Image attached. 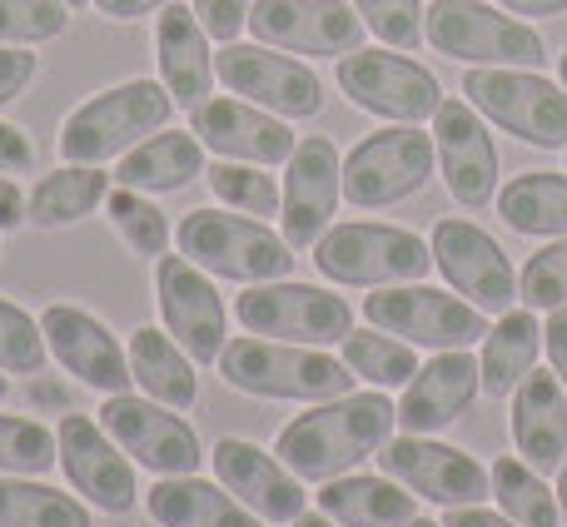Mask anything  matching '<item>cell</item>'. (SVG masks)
Segmentation results:
<instances>
[{
    "instance_id": "cell-42",
    "label": "cell",
    "mask_w": 567,
    "mask_h": 527,
    "mask_svg": "<svg viewBox=\"0 0 567 527\" xmlns=\"http://www.w3.org/2000/svg\"><path fill=\"white\" fill-rule=\"evenodd\" d=\"M518 299L538 313H553L567 303V235L548 239L518 273Z\"/></svg>"
},
{
    "instance_id": "cell-18",
    "label": "cell",
    "mask_w": 567,
    "mask_h": 527,
    "mask_svg": "<svg viewBox=\"0 0 567 527\" xmlns=\"http://www.w3.org/2000/svg\"><path fill=\"white\" fill-rule=\"evenodd\" d=\"M343 199V159L333 149V140L303 135L284 169V205H279V235L289 239V249H313L333 229Z\"/></svg>"
},
{
    "instance_id": "cell-1",
    "label": "cell",
    "mask_w": 567,
    "mask_h": 527,
    "mask_svg": "<svg viewBox=\"0 0 567 527\" xmlns=\"http://www.w3.org/2000/svg\"><path fill=\"white\" fill-rule=\"evenodd\" d=\"M399 428V403L383 389L343 393V399L313 403L309 413L289 418L275 438V453L284 468L299 473L303 483H329L343 473H359L369 458H379V448Z\"/></svg>"
},
{
    "instance_id": "cell-15",
    "label": "cell",
    "mask_w": 567,
    "mask_h": 527,
    "mask_svg": "<svg viewBox=\"0 0 567 527\" xmlns=\"http://www.w3.org/2000/svg\"><path fill=\"white\" fill-rule=\"evenodd\" d=\"M379 468L393 483H403L419 503H439V508H468V503L493 498L488 468L473 453L429 438V433H393L379 448Z\"/></svg>"
},
{
    "instance_id": "cell-55",
    "label": "cell",
    "mask_w": 567,
    "mask_h": 527,
    "mask_svg": "<svg viewBox=\"0 0 567 527\" xmlns=\"http://www.w3.org/2000/svg\"><path fill=\"white\" fill-rule=\"evenodd\" d=\"M558 80H563V90H567V50L558 55Z\"/></svg>"
},
{
    "instance_id": "cell-33",
    "label": "cell",
    "mask_w": 567,
    "mask_h": 527,
    "mask_svg": "<svg viewBox=\"0 0 567 527\" xmlns=\"http://www.w3.org/2000/svg\"><path fill=\"white\" fill-rule=\"evenodd\" d=\"M498 215L513 235L528 239H563L567 235V175L553 169H528L498 189Z\"/></svg>"
},
{
    "instance_id": "cell-23",
    "label": "cell",
    "mask_w": 567,
    "mask_h": 527,
    "mask_svg": "<svg viewBox=\"0 0 567 527\" xmlns=\"http://www.w3.org/2000/svg\"><path fill=\"white\" fill-rule=\"evenodd\" d=\"M209 463H215V478L265 523H293L299 513H309L303 478L284 468L279 453H265L249 438H219L209 448Z\"/></svg>"
},
{
    "instance_id": "cell-19",
    "label": "cell",
    "mask_w": 567,
    "mask_h": 527,
    "mask_svg": "<svg viewBox=\"0 0 567 527\" xmlns=\"http://www.w3.org/2000/svg\"><path fill=\"white\" fill-rule=\"evenodd\" d=\"M155 293L159 319L175 333V343H185V353L195 363H219V353L229 343V313L215 279L185 255H165L155 269Z\"/></svg>"
},
{
    "instance_id": "cell-54",
    "label": "cell",
    "mask_w": 567,
    "mask_h": 527,
    "mask_svg": "<svg viewBox=\"0 0 567 527\" xmlns=\"http://www.w3.org/2000/svg\"><path fill=\"white\" fill-rule=\"evenodd\" d=\"M558 508H563V527H567V458L558 468Z\"/></svg>"
},
{
    "instance_id": "cell-32",
    "label": "cell",
    "mask_w": 567,
    "mask_h": 527,
    "mask_svg": "<svg viewBox=\"0 0 567 527\" xmlns=\"http://www.w3.org/2000/svg\"><path fill=\"white\" fill-rule=\"evenodd\" d=\"M110 179L100 165H60L50 175L35 179V189L25 195V225L35 229H65L90 219L110 195Z\"/></svg>"
},
{
    "instance_id": "cell-16",
    "label": "cell",
    "mask_w": 567,
    "mask_h": 527,
    "mask_svg": "<svg viewBox=\"0 0 567 527\" xmlns=\"http://www.w3.org/2000/svg\"><path fill=\"white\" fill-rule=\"evenodd\" d=\"M433 269L449 279L453 293L478 303L483 313H508L518 303V269L503 245L473 219H439L429 235Z\"/></svg>"
},
{
    "instance_id": "cell-3",
    "label": "cell",
    "mask_w": 567,
    "mask_h": 527,
    "mask_svg": "<svg viewBox=\"0 0 567 527\" xmlns=\"http://www.w3.org/2000/svg\"><path fill=\"white\" fill-rule=\"evenodd\" d=\"M175 115V95L159 80H125L85 105H75L60 125V159L65 165H105L140 145V140L159 135Z\"/></svg>"
},
{
    "instance_id": "cell-48",
    "label": "cell",
    "mask_w": 567,
    "mask_h": 527,
    "mask_svg": "<svg viewBox=\"0 0 567 527\" xmlns=\"http://www.w3.org/2000/svg\"><path fill=\"white\" fill-rule=\"evenodd\" d=\"M16 229H25V189L0 175V235H16Z\"/></svg>"
},
{
    "instance_id": "cell-46",
    "label": "cell",
    "mask_w": 567,
    "mask_h": 527,
    "mask_svg": "<svg viewBox=\"0 0 567 527\" xmlns=\"http://www.w3.org/2000/svg\"><path fill=\"white\" fill-rule=\"evenodd\" d=\"M35 169V140L25 135L20 125H10V120H0V175H30Z\"/></svg>"
},
{
    "instance_id": "cell-49",
    "label": "cell",
    "mask_w": 567,
    "mask_h": 527,
    "mask_svg": "<svg viewBox=\"0 0 567 527\" xmlns=\"http://www.w3.org/2000/svg\"><path fill=\"white\" fill-rule=\"evenodd\" d=\"M443 527H518L513 518H503V513L483 508V503H468V508H443Z\"/></svg>"
},
{
    "instance_id": "cell-31",
    "label": "cell",
    "mask_w": 567,
    "mask_h": 527,
    "mask_svg": "<svg viewBox=\"0 0 567 527\" xmlns=\"http://www.w3.org/2000/svg\"><path fill=\"white\" fill-rule=\"evenodd\" d=\"M538 349H543V323L538 309H508L498 313V323L488 329L478 353V373H483V393L488 399H513L523 379L538 369Z\"/></svg>"
},
{
    "instance_id": "cell-7",
    "label": "cell",
    "mask_w": 567,
    "mask_h": 527,
    "mask_svg": "<svg viewBox=\"0 0 567 527\" xmlns=\"http://www.w3.org/2000/svg\"><path fill=\"white\" fill-rule=\"evenodd\" d=\"M463 100L503 135L533 149H567V90L538 70L488 65L463 75Z\"/></svg>"
},
{
    "instance_id": "cell-20",
    "label": "cell",
    "mask_w": 567,
    "mask_h": 527,
    "mask_svg": "<svg viewBox=\"0 0 567 527\" xmlns=\"http://www.w3.org/2000/svg\"><path fill=\"white\" fill-rule=\"evenodd\" d=\"M433 155L449 195L468 209H483L498 199V145L488 135V120L463 95H443L433 115Z\"/></svg>"
},
{
    "instance_id": "cell-34",
    "label": "cell",
    "mask_w": 567,
    "mask_h": 527,
    "mask_svg": "<svg viewBox=\"0 0 567 527\" xmlns=\"http://www.w3.org/2000/svg\"><path fill=\"white\" fill-rule=\"evenodd\" d=\"M488 478H493V503H498L503 518H513L518 527H563L558 488H548V473H538L528 458L498 453L488 463Z\"/></svg>"
},
{
    "instance_id": "cell-53",
    "label": "cell",
    "mask_w": 567,
    "mask_h": 527,
    "mask_svg": "<svg viewBox=\"0 0 567 527\" xmlns=\"http://www.w3.org/2000/svg\"><path fill=\"white\" fill-rule=\"evenodd\" d=\"M289 527H339V523L323 518V513H299V518H293Z\"/></svg>"
},
{
    "instance_id": "cell-21",
    "label": "cell",
    "mask_w": 567,
    "mask_h": 527,
    "mask_svg": "<svg viewBox=\"0 0 567 527\" xmlns=\"http://www.w3.org/2000/svg\"><path fill=\"white\" fill-rule=\"evenodd\" d=\"M40 329H45L50 359L70 373L75 383L105 393H130L135 389V373H130V349L80 303H50L40 309Z\"/></svg>"
},
{
    "instance_id": "cell-47",
    "label": "cell",
    "mask_w": 567,
    "mask_h": 527,
    "mask_svg": "<svg viewBox=\"0 0 567 527\" xmlns=\"http://www.w3.org/2000/svg\"><path fill=\"white\" fill-rule=\"evenodd\" d=\"M543 349H548V369L558 373V383L567 389V303L553 309L548 323H543Z\"/></svg>"
},
{
    "instance_id": "cell-50",
    "label": "cell",
    "mask_w": 567,
    "mask_h": 527,
    "mask_svg": "<svg viewBox=\"0 0 567 527\" xmlns=\"http://www.w3.org/2000/svg\"><path fill=\"white\" fill-rule=\"evenodd\" d=\"M30 399H35V409L70 413V393H65V383L45 379V373H35V379H30Z\"/></svg>"
},
{
    "instance_id": "cell-2",
    "label": "cell",
    "mask_w": 567,
    "mask_h": 527,
    "mask_svg": "<svg viewBox=\"0 0 567 527\" xmlns=\"http://www.w3.org/2000/svg\"><path fill=\"white\" fill-rule=\"evenodd\" d=\"M219 379L235 393L249 399H275V403H329L353 393V373L339 353L309 349V343H284V339H229L219 353Z\"/></svg>"
},
{
    "instance_id": "cell-6",
    "label": "cell",
    "mask_w": 567,
    "mask_h": 527,
    "mask_svg": "<svg viewBox=\"0 0 567 527\" xmlns=\"http://www.w3.org/2000/svg\"><path fill=\"white\" fill-rule=\"evenodd\" d=\"M423 40L439 55L458 60V65L488 70V65H518L538 70L543 65V35L523 16L483 0H433L423 6Z\"/></svg>"
},
{
    "instance_id": "cell-8",
    "label": "cell",
    "mask_w": 567,
    "mask_h": 527,
    "mask_svg": "<svg viewBox=\"0 0 567 527\" xmlns=\"http://www.w3.org/2000/svg\"><path fill=\"white\" fill-rule=\"evenodd\" d=\"M235 319L259 339L333 349L353 329V303L343 293L323 289V283L269 279V283H245V293L235 299Z\"/></svg>"
},
{
    "instance_id": "cell-43",
    "label": "cell",
    "mask_w": 567,
    "mask_h": 527,
    "mask_svg": "<svg viewBox=\"0 0 567 527\" xmlns=\"http://www.w3.org/2000/svg\"><path fill=\"white\" fill-rule=\"evenodd\" d=\"M369 35L389 50H419L423 45V0H349Z\"/></svg>"
},
{
    "instance_id": "cell-5",
    "label": "cell",
    "mask_w": 567,
    "mask_h": 527,
    "mask_svg": "<svg viewBox=\"0 0 567 527\" xmlns=\"http://www.w3.org/2000/svg\"><path fill=\"white\" fill-rule=\"evenodd\" d=\"M313 269L339 289H393V283H423L433 269V249L423 235L403 225H373L349 219L333 225L313 245Z\"/></svg>"
},
{
    "instance_id": "cell-36",
    "label": "cell",
    "mask_w": 567,
    "mask_h": 527,
    "mask_svg": "<svg viewBox=\"0 0 567 527\" xmlns=\"http://www.w3.org/2000/svg\"><path fill=\"white\" fill-rule=\"evenodd\" d=\"M339 359L349 363L353 379H363L369 389H383V393L403 389V383L419 373V349L383 329H373V323L369 329H349V339L339 343Z\"/></svg>"
},
{
    "instance_id": "cell-59",
    "label": "cell",
    "mask_w": 567,
    "mask_h": 527,
    "mask_svg": "<svg viewBox=\"0 0 567 527\" xmlns=\"http://www.w3.org/2000/svg\"><path fill=\"white\" fill-rule=\"evenodd\" d=\"M563 155H567V149H563Z\"/></svg>"
},
{
    "instance_id": "cell-14",
    "label": "cell",
    "mask_w": 567,
    "mask_h": 527,
    "mask_svg": "<svg viewBox=\"0 0 567 527\" xmlns=\"http://www.w3.org/2000/svg\"><path fill=\"white\" fill-rule=\"evenodd\" d=\"M215 75L225 80L229 95L249 100V105L269 110L279 120H309L323 110V80L313 75V65L293 60L289 50L275 45H245L229 40L215 50Z\"/></svg>"
},
{
    "instance_id": "cell-35",
    "label": "cell",
    "mask_w": 567,
    "mask_h": 527,
    "mask_svg": "<svg viewBox=\"0 0 567 527\" xmlns=\"http://www.w3.org/2000/svg\"><path fill=\"white\" fill-rule=\"evenodd\" d=\"M0 527H95L90 503L40 478L0 473Z\"/></svg>"
},
{
    "instance_id": "cell-41",
    "label": "cell",
    "mask_w": 567,
    "mask_h": 527,
    "mask_svg": "<svg viewBox=\"0 0 567 527\" xmlns=\"http://www.w3.org/2000/svg\"><path fill=\"white\" fill-rule=\"evenodd\" d=\"M70 16L65 0H0V45H45L65 35Z\"/></svg>"
},
{
    "instance_id": "cell-12",
    "label": "cell",
    "mask_w": 567,
    "mask_h": 527,
    "mask_svg": "<svg viewBox=\"0 0 567 527\" xmlns=\"http://www.w3.org/2000/svg\"><path fill=\"white\" fill-rule=\"evenodd\" d=\"M95 418H100V428L135 458V468L155 473V478L199 473V463H205L195 423L179 409H169V403L145 399V393H105Z\"/></svg>"
},
{
    "instance_id": "cell-11",
    "label": "cell",
    "mask_w": 567,
    "mask_h": 527,
    "mask_svg": "<svg viewBox=\"0 0 567 527\" xmlns=\"http://www.w3.org/2000/svg\"><path fill=\"white\" fill-rule=\"evenodd\" d=\"M343 100L369 115L389 120V125H423V120L439 115L443 105V85L423 60L403 55V50H353V55L339 60L333 70Z\"/></svg>"
},
{
    "instance_id": "cell-10",
    "label": "cell",
    "mask_w": 567,
    "mask_h": 527,
    "mask_svg": "<svg viewBox=\"0 0 567 527\" xmlns=\"http://www.w3.org/2000/svg\"><path fill=\"white\" fill-rule=\"evenodd\" d=\"M439 169L433 155V135L419 125H389L363 135L359 145L343 155V199L353 209H389L413 199Z\"/></svg>"
},
{
    "instance_id": "cell-37",
    "label": "cell",
    "mask_w": 567,
    "mask_h": 527,
    "mask_svg": "<svg viewBox=\"0 0 567 527\" xmlns=\"http://www.w3.org/2000/svg\"><path fill=\"white\" fill-rule=\"evenodd\" d=\"M105 215H110V225H115V235L125 239V249L140 259H165V249L175 245V229H169L165 209L150 195H140V189L115 185L105 195Z\"/></svg>"
},
{
    "instance_id": "cell-22",
    "label": "cell",
    "mask_w": 567,
    "mask_h": 527,
    "mask_svg": "<svg viewBox=\"0 0 567 527\" xmlns=\"http://www.w3.org/2000/svg\"><path fill=\"white\" fill-rule=\"evenodd\" d=\"M189 130L199 135V145L219 159H245V165H289L299 135L289 130V120L269 115V110L249 105L239 95H215L205 105L189 110Z\"/></svg>"
},
{
    "instance_id": "cell-29",
    "label": "cell",
    "mask_w": 567,
    "mask_h": 527,
    "mask_svg": "<svg viewBox=\"0 0 567 527\" xmlns=\"http://www.w3.org/2000/svg\"><path fill=\"white\" fill-rule=\"evenodd\" d=\"M205 169V145L195 130H159V135L140 140L130 155H120L115 185L140 189V195H175V189L195 185Z\"/></svg>"
},
{
    "instance_id": "cell-9",
    "label": "cell",
    "mask_w": 567,
    "mask_h": 527,
    "mask_svg": "<svg viewBox=\"0 0 567 527\" xmlns=\"http://www.w3.org/2000/svg\"><path fill=\"white\" fill-rule=\"evenodd\" d=\"M363 319L373 329L393 333V339L413 343V349H473L488 339V313L468 303L463 293H443L429 283H393L363 299Z\"/></svg>"
},
{
    "instance_id": "cell-45",
    "label": "cell",
    "mask_w": 567,
    "mask_h": 527,
    "mask_svg": "<svg viewBox=\"0 0 567 527\" xmlns=\"http://www.w3.org/2000/svg\"><path fill=\"white\" fill-rule=\"evenodd\" d=\"M40 75V55H30V45H0V110L10 100H20Z\"/></svg>"
},
{
    "instance_id": "cell-30",
    "label": "cell",
    "mask_w": 567,
    "mask_h": 527,
    "mask_svg": "<svg viewBox=\"0 0 567 527\" xmlns=\"http://www.w3.org/2000/svg\"><path fill=\"white\" fill-rule=\"evenodd\" d=\"M130 373H135V389L155 403L189 413L199 403V363L185 353V343H175L169 329H135L130 333Z\"/></svg>"
},
{
    "instance_id": "cell-26",
    "label": "cell",
    "mask_w": 567,
    "mask_h": 527,
    "mask_svg": "<svg viewBox=\"0 0 567 527\" xmlns=\"http://www.w3.org/2000/svg\"><path fill=\"white\" fill-rule=\"evenodd\" d=\"M513 448L518 458H528L538 473H558L567 458V389L558 383V373L533 369L528 379L513 389Z\"/></svg>"
},
{
    "instance_id": "cell-52",
    "label": "cell",
    "mask_w": 567,
    "mask_h": 527,
    "mask_svg": "<svg viewBox=\"0 0 567 527\" xmlns=\"http://www.w3.org/2000/svg\"><path fill=\"white\" fill-rule=\"evenodd\" d=\"M503 10H513V16H528V20H543V16H563L567 0H503Z\"/></svg>"
},
{
    "instance_id": "cell-57",
    "label": "cell",
    "mask_w": 567,
    "mask_h": 527,
    "mask_svg": "<svg viewBox=\"0 0 567 527\" xmlns=\"http://www.w3.org/2000/svg\"><path fill=\"white\" fill-rule=\"evenodd\" d=\"M65 6L70 10H85V6H95V0H65Z\"/></svg>"
},
{
    "instance_id": "cell-28",
    "label": "cell",
    "mask_w": 567,
    "mask_h": 527,
    "mask_svg": "<svg viewBox=\"0 0 567 527\" xmlns=\"http://www.w3.org/2000/svg\"><path fill=\"white\" fill-rule=\"evenodd\" d=\"M323 518L339 527H409L419 518V498L389 473H343V478L319 483L313 493Z\"/></svg>"
},
{
    "instance_id": "cell-38",
    "label": "cell",
    "mask_w": 567,
    "mask_h": 527,
    "mask_svg": "<svg viewBox=\"0 0 567 527\" xmlns=\"http://www.w3.org/2000/svg\"><path fill=\"white\" fill-rule=\"evenodd\" d=\"M205 179H209V195H215L225 209H239V215L269 219V215H279V205H284V185L269 175L265 165L215 159V165L205 169Z\"/></svg>"
},
{
    "instance_id": "cell-39",
    "label": "cell",
    "mask_w": 567,
    "mask_h": 527,
    "mask_svg": "<svg viewBox=\"0 0 567 527\" xmlns=\"http://www.w3.org/2000/svg\"><path fill=\"white\" fill-rule=\"evenodd\" d=\"M60 468V438L50 423L25 413H0V473L10 478H45Z\"/></svg>"
},
{
    "instance_id": "cell-17",
    "label": "cell",
    "mask_w": 567,
    "mask_h": 527,
    "mask_svg": "<svg viewBox=\"0 0 567 527\" xmlns=\"http://www.w3.org/2000/svg\"><path fill=\"white\" fill-rule=\"evenodd\" d=\"M245 30L259 45L289 50V55H333V60L363 50V35H369L359 10L343 6V0H255Z\"/></svg>"
},
{
    "instance_id": "cell-44",
    "label": "cell",
    "mask_w": 567,
    "mask_h": 527,
    "mask_svg": "<svg viewBox=\"0 0 567 527\" xmlns=\"http://www.w3.org/2000/svg\"><path fill=\"white\" fill-rule=\"evenodd\" d=\"M249 6H255V0H195V16H199V25L209 30L215 45H229V40L245 35Z\"/></svg>"
},
{
    "instance_id": "cell-25",
    "label": "cell",
    "mask_w": 567,
    "mask_h": 527,
    "mask_svg": "<svg viewBox=\"0 0 567 527\" xmlns=\"http://www.w3.org/2000/svg\"><path fill=\"white\" fill-rule=\"evenodd\" d=\"M155 55H159V85L175 95V105L195 110L215 90V40L199 25L195 6L169 0L155 20Z\"/></svg>"
},
{
    "instance_id": "cell-27",
    "label": "cell",
    "mask_w": 567,
    "mask_h": 527,
    "mask_svg": "<svg viewBox=\"0 0 567 527\" xmlns=\"http://www.w3.org/2000/svg\"><path fill=\"white\" fill-rule=\"evenodd\" d=\"M145 513L159 527H265V518L249 513L225 483H209L199 473L155 478L145 488Z\"/></svg>"
},
{
    "instance_id": "cell-58",
    "label": "cell",
    "mask_w": 567,
    "mask_h": 527,
    "mask_svg": "<svg viewBox=\"0 0 567 527\" xmlns=\"http://www.w3.org/2000/svg\"><path fill=\"white\" fill-rule=\"evenodd\" d=\"M409 527H443V523H429V518H413Z\"/></svg>"
},
{
    "instance_id": "cell-4",
    "label": "cell",
    "mask_w": 567,
    "mask_h": 527,
    "mask_svg": "<svg viewBox=\"0 0 567 527\" xmlns=\"http://www.w3.org/2000/svg\"><path fill=\"white\" fill-rule=\"evenodd\" d=\"M175 245L189 264L209 273V279H235V283H269L293 273L289 239L275 235L265 219L239 215V209H189L175 229Z\"/></svg>"
},
{
    "instance_id": "cell-24",
    "label": "cell",
    "mask_w": 567,
    "mask_h": 527,
    "mask_svg": "<svg viewBox=\"0 0 567 527\" xmlns=\"http://www.w3.org/2000/svg\"><path fill=\"white\" fill-rule=\"evenodd\" d=\"M483 393L478 359L468 349H443L429 363H419L399 399V433H443L473 409V399Z\"/></svg>"
},
{
    "instance_id": "cell-56",
    "label": "cell",
    "mask_w": 567,
    "mask_h": 527,
    "mask_svg": "<svg viewBox=\"0 0 567 527\" xmlns=\"http://www.w3.org/2000/svg\"><path fill=\"white\" fill-rule=\"evenodd\" d=\"M10 399V373H0V403Z\"/></svg>"
},
{
    "instance_id": "cell-13",
    "label": "cell",
    "mask_w": 567,
    "mask_h": 527,
    "mask_svg": "<svg viewBox=\"0 0 567 527\" xmlns=\"http://www.w3.org/2000/svg\"><path fill=\"white\" fill-rule=\"evenodd\" d=\"M55 438H60V473H65L75 498H85L105 518H125V513L140 508L135 458L100 428V418H90V413H60Z\"/></svg>"
},
{
    "instance_id": "cell-51",
    "label": "cell",
    "mask_w": 567,
    "mask_h": 527,
    "mask_svg": "<svg viewBox=\"0 0 567 527\" xmlns=\"http://www.w3.org/2000/svg\"><path fill=\"white\" fill-rule=\"evenodd\" d=\"M165 6L169 0H95V10L110 20H140V16H150V10H165Z\"/></svg>"
},
{
    "instance_id": "cell-40",
    "label": "cell",
    "mask_w": 567,
    "mask_h": 527,
    "mask_svg": "<svg viewBox=\"0 0 567 527\" xmlns=\"http://www.w3.org/2000/svg\"><path fill=\"white\" fill-rule=\"evenodd\" d=\"M45 359H50V343H45V329H40L35 313H25L20 303L0 299V373H45Z\"/></svg>"
}]
</instances>
